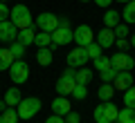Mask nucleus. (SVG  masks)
I'll list each match as a JSON object with an SVG mask.
<instances>
[{
	"label": "nucleus",
	"instance_id": "40",
	"mask_svg": "<svg viewBox=\"0 0 135 123\" xmlns=\"http://www.w3.org/2000/svg\"><path fill=\"white\" fill-rule=\"evenodd\" d=\"M117 2H124V5H126V2H131V0H117Z\"/></svg>",
	"mask_w": 135,
	"mask_h": 123
},
{
	"label": "nucleus",
	"instance_id": "18",
	"mask_svg": "<svg viewBox=\"0 0 135 123\" xmlns=\"http://www.w3.org/2000/svg\"><path fill=\"white\" fill-rule=\"evenodd\" d=\"M52 61H54L52 49L50 47H38V52H36V63L43 65V67H47V65H52Z\"/></svg>",
	"mask_w": 135,
	"mask_h": 123
},
{
	"label": "nucleus",
	"instance_id": "12",
	"mask_svg": "<svg viewBox=\"0 0 135 123\" xmlns=\"http://www.w3.org/2000/svg\"><path fill=\"white\" fill-rule=\"evenodd\" d=\"M115 31H113L110 27H101L99 29V34H95V43H99L101 45V49H108V47H113L115 45Z\"/></svg>",
	"mask_w": 135,
	"mask_h": 123
},
{
	"label": "nucleus",
	"instance_id": "41",
	"mask_svg": "<svg viewBox=\"0 0 135 123\" xmlns=\"http://www.w3.org/2000/svg\"><path fill=\"white\" fill-rule=\"evenodd\" d=\"M81 2H90V0H81Z\"/></svg>",
	"mask_w": 135,
	"mask_h": 123
},
{
	"label": "nucleus",
	"instance_id": "3",
	"mask_svg": "<svg viewBox=\"0 0 135 123\" xmlns=\"http://www.w3.org/2000/svg\"><path fill=\"white\" fill-rule=\"evenodd\" d=\"M41 108H43V103H41L38 96H27V99H23L18 103L16 112H18V116L23 119V121H29L32 116H36V114L41 112Z\"/></svg>",
	"mask_w": 135,
	"mask_h": 123
},
{
	"label": "nucleus",
	"instance_id": "11",
	"mask_svg": "<svg viewBox=\"0 0 135 123\" xmlns=\"http://www.w3.org/2000/svg\"><path fill=\"white\" fill-rule=\"evenodd\" d=\"M90 61L86 54V47H74L72 52H68V65L70 67H83Z\"/></svg>",
	"mask_w": 135,
	"mask_h": 123
},
{
	"label": "nucleus",
	"instance_id": "38",
	"mask_svg": "<svg viewBox=\"0 0 135 123\" xmlns=\"http://www.w3.org/2000/svg\"><path fill=\"white\" fill-rule=\"evenodd\" d=\"M5 110H7V103H5V99H2L0 101V112H5Z\"/></svg>",
	"mask_w": 135,
	"mask_h": 123
},
{
	"label": "nucleus",
	"instance_id": "5",
	"mask_svg": "<svg viewBox=\"0 0 135 123\" xmlns=\"http://www.w3.org/2000/svg\"><path fill=\"white\" fill-rule=\"evenodd\" d=\"M9 20H11L18 29L34 27V20H32V14H29L27 5H14V9H11V14H9Z\"/></svg>",
	"mask_w": 135,
	"mask_h": 123
},
{
	"label": "nucleus",
	"instance_id": "24",
	"mask_svg": "<svg viewBox=\"0 0 135 123\" xmlns=\"http://www.w3.org/2000/svg\"><path fill=\"white\" fill-rule=\"evenodd\" d=\"M117 121L119 123H135V110L124 105V108L119 110V114H117Z\"/></svg>",
	"mask_w": 135,
	"mask_h": 123
},
{
	"label": "nucleus",
	"instance_id": "10",
	"mask_svg": "<svg viewBox=\"0 0 135 123\" xmlns=\"http://www.w3.org/2000/svg\"><path fill=\"white\" fill-rule=\"evenodd\" d=\"M18 38V27H16L11 20H2L0 23V43H14Z\"/></svg>",
	"mask_w": 135,
	"mask_h": 123
},
{
	"label": "nucleus",
	"instance_id": "29",
	"mask_svg": "<svg viewBox=\"0 0 135 123\" xmlns=\"http://www.w3.org/2000/svg\"><path fill=\"white\" fill-rule=\"evenodd\" d=\"M124 105H126V108H133V110H135V85H131L128 90L124 92Z\"/></svg>",
	"mask_w": 135,
	"mask_h": 123
},
{
	"label": "nucleus",
	"instance_id": "16",
	"mask_svg": "<svg viewBox=\"0 0 135 123\" xmlns=\"http://www.w3.org/2000/svg\"><path fill=\"white\" fill-rule=\"evenodd\" d=\"M34 38H36V31H34V27H27V29H18V40L20 45H25V47H29V45L34 43Z\"/></svg>",
	"mask_w": 135,
	"mask_h": 123
},
{
	"label": "nucleus",
	"instance_id": "43",
	"mask_svg": "<svg viewBox=\"0 0 135 123\" xmlns=\"http://www.w3.org/2000/svg\"><path fill=\"white\" fill-rule=\"evenodd\" d=\"M113 123H119V121H113Z\"/></svg>",
	"mask_w": 135,
	"mask_h": 123
},
{
	"label": "nucleus",
	"instance_id": "31",
	"mask_svg": "<svg viewBox=\"0 0 135 123\" xmlns=\"http://www.w3.org/2000/svg\"><path fill=\"white\" fill-rule=\"evenodd\" d=\"M11 54H14V58H16V61H18V58H23L25 56V45H20L18 43V40H14V43H11Z\"/></svg>",
	"mask_w": 135,
	"mask_h": 123
},
{
	"label": "nucleus",
	"instance_id": "2",
	"mask_svg": "<svg viewBox=\"0 0 135 123\" xmlns=\"http://www.w3.org/2000/svg\"><path fill=\"white\" fill-rule=\"evenodd\" d=\"M117 114H119V108L113 101H101L92 112V119H95V123H113L117 121Z\"/></svg>",
	"mask_w": 135,
	"mask_h": 123
},
{
	"label": "nucleus",
	"instance_id": "36",
	"mask_svg": "<svg viewBox=\"0 0 135 123\" xmlns=\"http://www.w3.org/2000/svg\"><path fill=\"white\" fill-rule=\"evenodd\" d=\"M45 123H65V119H63V116H59V114H52V116H47V119H45Z\"/></svg>",
	"mask_w": 135,
	"mask_h": 123
},
{
	"label": "nucleus",
	"instance_id": "39",
	"mask_svg": "<svg viewBox=\"0 0 135 123\" xmlns=\"http://www.w3.org/2000/svg\"><path fill=\"white\" fill-rule=\"evenodd\" d=\"M131 47H135V34L131 36Z\"/></svg>",
	"mask_w": 135,
	"mask_h": 123
},
{
	"label": "nucleus",
	"instance_id": "30",
	"mask_svg": "<svg viewBox=\"0 0 135 123\" xmlns=\"http://www.w3.org/2000/svg\"><path fill=\"white\" fill-rule=\"evenodd\" d=\"M99 76H101V83H113L115 76H117V69H115V67H108V69L99 72Z\"/></svg>",
	"mask_w": 135,
	"mask_h": 123
},
{
	"label": "nucleus",
	"instance_id": "34",
	"mask_svg": "<svg viewBox=\"0 0 135 123\" xmlns=\"http://www.w3.org/2000/svg\"><path fill=\"white\" fill-rule=\"evenodd\" d=\"M115 45H117L119 52H126V49L131 47V40H128V38H115Z\"/></svg>",
	"mask_w": 135,
	"mask_h": 123
},
{
	"label": "nucleus",
	"instance_id": "9",
	"mask_svg": "<svg viewBox=\"0 0 135 123\" xmlns=\"http://www.w3.org/2000/svg\"><path fill=\"white\" fill-rule=\"evenodd\" d=\"M92 40H95V31L90 29V25H79L74 29V43H77V47H86Z\"/></svg>",
	"mask_w": 135,
	"mask_h": 123
},
{
	"label": "nucleus",
	"instance_id": "23",
	"mask_svg": "<svg viewBox=\"0 0 135 123\" xmlns=\"http://www.w3.org/2000/svg\"><path fill=\"white\" fill-rule=\"evenodd\" d=\"M20 116L16 112V108H7L5 112H0V123H18Z\"/></svg>",
	"mask_w": 135,
	"mask_h": 123
},
{
	"label": "nucleus",
	"instance_id": "21",
	"mask_svg": "<svg viewBox=\"0 0 135 123\" xmlns=\"http://www.w3.org/2000/svg\"><path fill=\"white\" fill-rule=\"evenodd\" d=\"M14 54H11V49H5V47H0V72H5L11 67V63H14Z\"/></svg>",
	"mask_w": 135,
	"mask_h": 123
},
{
	"label": "nucleus",
	"instance_id": "19",
	"mask_svg": "<svg viewBox=\"0 0 135 123\" xmlns=\"http://www.w3.org/2000/svg\"><path fill=\"white\" fill-rule=\"evenodd\" d=\"M115 85L113 83H101V87L97 90V96H99V101H113V96H115Z\"/></svg>",
	"mask_w": 135,
	"mask_h": 123
},
{
	"label": "nucleus",
	"instance_id": "33",
	"mask_svg": "<svg viewBox=\"0 0 135 123\" xmlns=\"http://www.w3.org/2000/svg\"><path fill=\"white\" fill-rule=\"evenodd\" d=\"M63 119H65V123H81V114L74 112V110H70V112H68Z\"/></svg>",
	"mask_w": 135,
	"mask_h": 123
},
{
	"label": "nucleus",
	"instance_id": "8",
	"mask_svg": "<svg viewBox=\"0 0 135 123\" xmlns=\"http://www.w3.org/2000/svg\"><path fill=\"white\" fill-rule=\"evenodd\" d=\"M110 63L117 72H131L135 67V58L126 52H119V54H113L110 56Z\"/></svg>",
	"mask_w": 135,
	"mask_h": 123
},
{
	"label": "nucleus",
	"instance_id": "27",
	"mask_svg": "<svg viewBox=\"0 0 135 123\" xmlns=\"http://www.w3.org/2000/svg\"><path fill=\"white\" fill-rule=\"evenodd\" d=\"M92 67H95L97 72H104V69H108V67H113V63H110V58H108V56H104V54H101L99 58H95V61H92Z\"/></svg>",
	"mask_w": 135,
	"mask_h": 123
},
{
	"label": "nucleus",
	"instance_id": "42",
	"mask_svg": "<svg viewBox=\"0 0 135 123\" xmlns=\"http://www.w3.org/2000/svg\"><path fill=\"white\" fill-rule=\"evenodd\" d=\"M0 2H7V0H0Z\"/></svg>",
	"mask_w": 135,
	"mask_h": 123
},
{
	"label": "nucleus",
	"instance_id": "14",
	"mask_svg": "<svg viewBox=\"0 0 135 123\" xmlns=\"http://www.w3.org/2000/svg\"><path fill=\"white\" fill-rule=\"evenodd\" d=\"M113 85H115V90H124L126 92L131 85H133V74H131V72H117Z\"/></svg>",
	"mask_w": 135,
	"mask_h": 123
},
{
	"label": "nucleus",
	"instance_id": "25",
	"mask_svg": "<svg viewBox=\"0 0 135 123\" xmlns=\"http://www.w3.org/2000/svg\"><path fill=\"white\" fill-rule=\"evenodd\" d=\"M34 45H36V47H50V45H52V34L38 31L36 38H34Z\"/></svg>",
	"mask_w": 135,
	"mask_h": 123
},
{
	"label": "nucleus",
	"instance_id": "15",
	"mask_svg": "<svg viewBox=\"0 0 135 123\" xmlns=\"http://www.w3.org/2000/svg\"><path fill=\"white\" fill-rule=\"evenodd\" d=\"M20 101H23V94H20L18 87H9V90L5 92V103H7V108H18Z\"/></svg>",
	"mask_w": 135,
	"mask_h": 123
},
{
	"label": "nucleus",
	"instance_id": "4",
	"mask_svg": "<svg viewBox=\"0 0 135 123\" xmlns=\"http://www.w3.org/2000/svg\"><path fill=\"white\" fill-rule=\"evenodd\" d=\"M74 74H77V67L68 65L65 74L56 81V94L59 96H70L74 92V87H77V78H74Z\"/></svg>",
	"mask_w": 135,
	"mask_h": 123
},
{
	"label": "nucleus",
	"instance_id": "32",
	"mask_svg": "<svg viewBox=\"0 0 135 123\" xmlns=\"http://www.w3.org/2000/svg\"><path fill=\"white\" fill-rule=\"evenodd\" d=\"M113 31H115L117 38H126V36H128V25H126V23H119L115 29H113Z\"/></svg>",
	"mask_w": 135,
	"mask_h": 123
},
{
	"label": "nucleus",
	"instance_id": "20",
	"mask_svg": "<svg viewBox=\"0 0 135 123\" xmlns=\"http://www.w3.org/2000/svg\"><path fill=\"white\" fill-rule=\"evenodd\" d=\"M92 76H95V74H92V69L83 65V67H77V74H74V78H77V83H81V85H88V83L92 81Z\"/></svg>",
	"mask_w": 135,
	"mask_h": 123
},
{
	"label": "nucleus",
	"instance_id": "35",
	"mask_svg": "<svg viewBox=\"0 0 135 123\" xmlns=\"http://www.w3.org/2000/svg\"><path fill=\"white\" fill-rule=\"evenodd\" d=\"M9 14H11V9L7 7V2H0V23L2 20H9Z\"/></svg>",
	"mask_w": 135,
	"mask_h": 123
},
{
	"label": "nucleus",
	"instance_id": "17",
	"mask_svg": "<svg viewBox=\"0 0 135 123\" xmlns=\"http://www.w3.org/2000/svg\"><path fill=\"white\" fill-rule=\"evenodd\" d=\"M119 23H122V14H119V11H115V9H108L106 14H104V27H110V29H115Z\"/></svg>",
	"mask_w": 135,
	"mask_h": 123
},
{
	"label": "nucleus",
	"instance_id": "26",
	"mask_svg": "<svg viewBox=\"0 0 135 123\" xmlns=\"http://www.w3.org/2000/svg\"><path fill=\"white\" fill-rule=\"evenodd\" d=\"M86 54H88V58H90V61H95V58H99L101 54H104V49H101L99 43H95V40H92L90 45H86Z\"/></svg>",
	"mask_w": 135,
	"mask_h": 123
},
{
	"label": "nucleus",
	"instance_id": "28",
	"mask_svg": "<svg viewBox=\"0 0 135 123\" xmlns=\"http://www.w3.org/2000/svg\"><path fill=\"white\" fill-rule=\"evenodd\" d=\"M70 96H72L74 101H86V99H88V90H86V85L77 83V87H74V92H72Z\"/></svg>",
	"mask_w": 135,
	"mask_h": 123
},
{
	"label": "nucleus",
	"instance_id": "37",
	"mask_svg": "<svg viewBox=\"0 0 135 123\" xmlns=\"http://www.w3.org/2000/svg\"><path fill=\"white\" fill-rule=\"evenodd\" d=\"M92 2H95L97 7H108V5L113 2V0H92Z\"/></svg>",
	"mask_w": 135,
	"mask_h": 123
},
{
	"label": "nucleus",
	"instance_id": "22",
	"mask_svg": "<svg viewBox=\"0 0 135 123\" xmlns=\"http://www.w3.org/2000/svg\"><path fill=\"white\" fill-rule=\"evenodd\" d=\"M122 18H124L126 25H133V23H135V0H131V2H126V5H124Z\"/></svg>",
	"mask_w": 135,
	"mask_h": 123
},
{
	"label": "nucleus",
	"instance_id": "13",
	"mask_svg": "<svg viewBox=\"0 0 135 123\" xmlns=\"http://www.w3.org/2000/svg\"><path fill=\"white\" fill-rule=\"evenodd\" d=\"M72 110V105H70V101H68V96H56V99L52 101V114H59V116H65L68 112Z\"/></svg>",
	"mask_w": 135,
	"mask_h": 123
},
{
	"label": "nucleus",
	"instance_id": "6",
	"mask_svg": "<svg viewBox=\"0 0 135 123\" xmlns=\"http://www.w3.org/2000/svg\"><path fill=\"white\" fill-rule=\"evenodd\" d=\"M7 72H9V78H11L14 85H23V83H27V78H29V65L23 61V58L14 61Z\"/></svg>",
	"mask_w": 135,
	"mask_h": 123
},
{
	"label": "nucleus",
	"instance_id": "7",
	"mask_svg": "<svg viewBox=\"0 0 135 123\" xmlns=\"http://www.w3.org/2000/svg\"><path fill=\"white\" fill-rule=\"evenodd\" d=\"M34 25H36V27H38L41 31L52 34L54 29L59 27V16H56V14H52V11H43V14H38V16H36Z\"/></svg>",
	"mask_w": 135,
	"mask_h": 123
},
{
	"label": "nucleus",
	"instance_id": "1",
	"mask_svg": "<svg viewBox=\"0 0 135 123\" xmlns=\"http://www.w3.org/2000/svg\"><path fill=\"white\" fill-rule=\"evenodd\" d=\"M74 40V29H70V18L68 16H59V27L52 31V43L56 47L68 45Z\"/></svg>",
	"mask_w": 135,
	"mask_h": 123
}]
</instances>
